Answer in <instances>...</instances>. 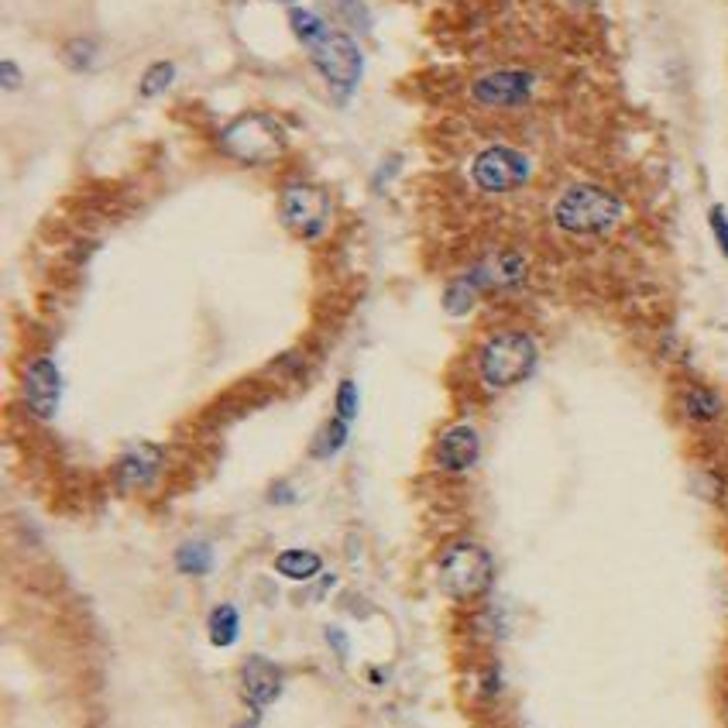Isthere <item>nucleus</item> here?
I'll return each mask as SVG.
<instances>
[{
  "mask_svg": "<svg viewBox=\"0 0 728 728\" xmlns=\"http://www.w3.org/2000/svg\"><path fill=\"white\" fill-rule=\"evenodd\" d=\"M623 217H626L623 200L612 189L594 183L570 186L553 203V224L574 234V238H602V234L623 224Z\"/></svg>",
  "mask_w": 728,
  "mask_h": 728,
  "instance_id": "nucleus-1",
  "label": "nucleus"
},
{
  "mask_svg": "<svg viewBox=\"0 0 728 728\" xmlns=\"http://www.w3.org/2000/svg\"><path fill=\"white\" fill-rule=\"evenodd\" d=\"M540 364L537 337L526 330L491 334L478 351V375L491 392H505L523 385Z\"/></svg>",
  "mask_w": 728,
  "mask_h": 728,
  "instance_id": "nucleus-2",
  "label": "nucleus"
},
{
  "mask_svg": "<svg viewBox=\"0 0 728 728\" xmlns=\"http://www.w3.org/2000/svg\"><path fill=\"white\" fill-rule=\"evenodd\" d=\"M437 577L443 594H451L454 602H470V598H481L495 581V561L481 543L457 540L440 553Z\"/></svg>",
  "mask_w": 728,
  "mask_h": 728,
  "instance_id": "nucleus-3",
  "label": "nucleus"
},
{
  "mask_svg": "<svg viewBox=\"0 0 728 728\" xmlns=\"http://www.w3.org/2000/svg\"><path fill=\"white\" fill-rule=\"evenodd\" d=\"M221 148L244 165H268L286 152V127L272 114H241L221 131Z\"/></svg>",
  "mask_w": 728,
  "mask_h": 728,
  "instance_id": "nucleus-4",
  "label": "nucleus"
},
{
  "mask_svg": "<svg viewBox=\"0 0 728 728\" xmlns=\"http://www.w3.org/2000/svg\"><path fill=\"white\" fill-rule=\"evenodd\" d=\"M313 66L319 70V76H324L330 87L337 93H351L361 76H364V55L357 49V41L344 32H334L330 25L319 32L310 46H306Z\"/></svg>",
  "mask_w": 728,
  "mask_h": 728,
  "instance_id": "nucleus-5",
  "label": "nucleus"
},
{
  "mask_svg": "<svg viewBox=\"0 0 728 728\" xmlns=\"http://www.w3.org/2000/svg\"><path fill=\"white\" fill-rule=\"evenodd\" d=\"M278 210H283L286 227L303 241L324 238V230L334 217V200L327 189L313 183H289L278 197Z\"/></svg>",
  "mask_w": 728,
  "mask_h": 728,
  "instance_id": "nucleus-6",
  "label": "nucleus"
},
{
  "mask_svg": "<svg viewBox=\"0 0 728 728\" xmlns=\"http://www.w3.org/2000/svg\"><path fill=\"white\" fill-rule=\"evenodd\" d=\"M529 176H532L529 159L519 152V148H509V145L485 148V152L475 159V165H470V179H475V186L481 192H488V197L519 189L529 183Z\"/></svg>",
  "mask_w": 728,
  "mask_h": 728,
  "instance_id": "nucleus-7",
  "label": "nucleus"
},
{
  "mask_svg": "<svg viewBox=\"0 0 728 728\" xmlns=\"http://www.w3.org/2000/svg\"><path fill=\"white\" fill-rule=\"evenodd\" d=\"M532 90H537V76L526 70H499L481 76L475 87H470V97L481 106H495V111H516V106L529 103Z\"/></svg>",
  "mask_w": 728,
  "mask_h": 728,
  "instance_id": "nucleus-8",
  "label": "nucleus"
},
{
  "mask_svg": "<svg viewBox=\"0 0 728 728\" xmlns=\"http://www.w3.org/2000/svg\"><path fill=\"white\" fill-rule=\"evenodd\" d=\"M21 396H25L28 413L38 419H52L62 402V375L52 357H35L25 368V381H21Z\"/></svg>",
  "mask_w": 728,
  "mask_h": 728,
  "instance_id": "nucleus-9",
  "label": "nucleus"
},
{
  "mask_svg": "<svg viewBox=\"0 0 728 728\" xmlns=\"http://www.w3.org/2000/svg\"><path fill=\"white\" fill-rule=\"evenodd\" d=\"M241 694L248 701V708L254 715H262L265 708L283 698V688H286V674L278 663H272L268 656H248L241 663Z\"/></svg>",
  "mask_w": 728,
  "mask_h": 728,
  "instance_id": "nucleus-10",
  "label": "nucleus"
},
{
  "mask_svg": "<svg viewBox=\"0 0 728 728\" xmlns=\"http://www.w3.org/2000/svg\"><path fill=\"white\" fill-rule=\"evenodd\" d=\"M467 275L475 278V286L481 292H512V289H519L526 283L529 268H526L523 254H516V251H495V254H488V259H481Z\"/></svg>",
  "mask_w": 728,
  "mask_h": 728,
  "instance_id": "nucleus-11",
  "label": "nucleus"
},
{
  "mask_svg": "<svg viewBox=\"0 0 728 728\" xmlns=\"http://www.w3.org/2000/svg\"><path fill=\"white\" fill-rule=\"evenodd\" d=\"M481 457V437L470 423H454L437 440V467L447 475H464Z\"/></svg>",
  "mask_w": 728,
  "mask_h": 728,
  "instance_id": "nucleus-12",
  "label": "nucleus"
},
{
  "mask_svg": "<svg viewBox=\"0 0 728 728\" xmlns=\"http://www.w3.org/2000/svg\"><path fill=\"white\" fill-rule=\"evenodd\" d=\"M162 467H165L162 447L159 443H138L127 454H121V461L114 467V478L124 491H141V488H152L159 481Z\"/></svg>",
  "mask_w": 728,
  "mask_h": 728,
  "instance_id": "nucleus-13",
  "label": "nucleus"
},
{
  "mask_svg": "<svg viewBox=\"0 0 728 728\" xmlns=\"http://www.w3.org/2000/svg\"><path fill=\"white\" fill-rule=\"evenodd\" d=\"M275 574L289 577V581H313V577L324 574V556L313 553V550H283L275 556Z\"/></svg>",
  "mask_w": 728,
  "mask_h": 728,
  "instance_id": "nucleus-14",
  "label": "nucleus"
},
{
  "mask_svg": "<svg viewBox=\"0 0 728 728\" xmlns=\"http://www.w3.org/2000/svg\"><path fill=\"white\" fill-rule=\"evenodd\" d=\"M206 639H210V647H217V650L234 647V642L241 639V612L230 602L213 608L210 618H206Z\"/></svg>",
  "mask_w": 728,
  "mask_h": 728,
  "instance_id": "nucleus-15",
  "label": "nucleus"
},
{
  "mask_svg": "<svg viewBox=\"0 0 728 728\" xmlns=\"http://www.w3.org/2000/svg\"><path fill=\"white\" fill-rule=\"evenodd\" d=\"M213 564H217V556H213V547L203 540H189L176 550V570L186 577H206Z\"/></svg>",
  "mask_w": 728,
  "mask_h": 728,
  "instance_id": "nucleus-16",
  "label": "nucleus"
},
{
  "mask_svg": "<svg viewBox=\"0 0 728 728\" xmlns=\"http://www.w3.org/2000/svg\"><path fill=\"white\" fill-rule=\"evenodd\" d=\"M683 413L694 423H715L721 416V396L704 389V385H694V389L683 392Z\"/></svg>",
  "mask_w": 728,
  "mask_h": 728,
  "instance_id": "nucleus-17",
  "label": "nucleus"
},
{
  "mask_svg": "<svg viewBox=\"0 0 728 728\" xmlns=\"http://www.w3.org/2000/svg\"><path fill=\"white\" fill-rule=\"evenodd\" d=\"M478 296H481V289L475 286V278L464 272L461 278H454V283L443 289V310L451 316H464V313L475 310Z\"/></svg>",
  "mask_w": 728,
  "mask_h": 728,
  "instance_id": "nucleus-18",
  "label": "nucleus"
},
{
  "mask_svg": "<svg viewBox=\"0 0 728 728\" xmlns=\"http://www.w3.org/2000/svg\"><path fill=\"white\" fill-rule=\"evenodd\" d=\"M348 434H351V426H348V419H340V416H334L324 430L316 434V440H313V457H334V454H340L344 451V443H348Z\"/></svg>",
  "mask_w": 728,
  "mask_h": 728,
  "instance_id": "nucleus-19",
  "label": "nucleus"
},
{
  "mask_svg": "<svg viewBox=\"0 0 728 728\" xmlns=\"http://www.w3.org/2000/svg\"><path fill=\"white\" fill-rule=\"evenodd\" d=\"M97 52L100 49L93 38H70L66 46H62V62H66L73 73H87V70H93Z\"/></svg>",
  "mask_w": 728,
  "mask_h": 728,
  "instance_id": "nucleus-20",
  "label": "nucleus"
},
{
  "mask_svg": "<svg viewBox=\"0 0 728 728\" xmlns=\"http://www.w3.org/2000/svg\"><path fill=\"white\" fill-rule=\"evenodd\" d=\"M173 79H176V66L173 62H152V66L145 70V76H141V87H138V93L141 97H159V93H165L168 87H173Z\"/></svg>",
  "mask_w": 728,
  "mask_h": 728,
  "instance_id": "nucleus-21",
  "label": "nucleus"
},
{
  "mask_svg": "<svg viewBox=\"0 0 728 728\" xmlns=\"http://www.w3.org/2000/svg\"><path fill=\"white\" fill-rule=\"evenodd\" d=\"M330 4H334L337 21H344V25H351L357 32L372 28V14H368V8L361 4V0H330Z\"/></svg>",
  "mask_w": 728,
  "mask_h": 728,
  "instance_id": "nucleus-22",
  "label": "nucleus"
},
{
  "mask_svg": "<svg viewBox=\"0 0 728 728\" xmlns=\"http://www.w3.org/2000/svg\"><path fill=\"white\" fill-rule=\"evenodd\" d=\"M334 410H337V416L340 419H354L357 413H361V396H357V385L351 381V378H344L337 385V396H334Z\"/></svg>",
  "mask_w": 728,
  "mask_h": 728,
  "instance_id": "nucleus-23",
  "label": "nucleus"
},
{
  "mask_svg": "<svg viewBox=\"0 0 728 728\" xmlns=\"http://www.w3.org/2000/svg\"><path fill=\"white\" fill-rule=\"evenodd\" d=\"M708 224H712V234H715V241H718V251L728 259V213H725L721 203H715L708 210Z\"/></svg>",
  "mask_w": 728,
  "mask_h": 728,
  "instance_id": "nucleus-24",
  "label": "nucleus"
},
{
  "mask_svg": "<svg viewBox=\"0 0 728 728\" xmlns=\"http://www.w3.org/2000/svg\"><path fill=\"white\" fill-rule=\"evenodd\" d=\"M0 79H4V90H17L21 87V70L14 59H4V66H0Z\"/></svg>",
  "mask_w": 728,
  "mask_h": 728,
  "instance_id": "nucleus-25",
  "label": "nucleus"
},
{
  "mask_svg": "<svg viewBox=\"0 0 728 728\" xmlns=\"http://www.w3.org/2000/svg\"><path fill=\"white\" fill-rule=\"evenodd\" d=\"M268 502H278V505H292V502H296V491H292L289 485H275V488L268 491Z\"/></svg>",
  "mask_w": 728,
  "mask_h": 728,
  "instance_id": "nucleus-26",
  "label": "nucleus"
},
{
  "mask_svg": "<svg viewBox=\"0 0 728 728\" xmlns=\"http://www.w3.org/2000/svg\"><path fill=\"white\" fill-rule=\"evenodd\" d=\"M327 639H330V647L337 642V653H340V656L348 653V639H344V632H340V629H327Z\"/></svg>",
  "mask_w": 728,
  "mask_h": 728,
  "instance_id": "nucleus-27",
  "label": "nucleus"
},
{
  "mask_svg": "<svg viewBox=\"0 0 728 728\" xmlns=\"http://www.w3.org/2000/svg\"><path fill=\"white\" fill-rule=\"evenodd\" d=\"M238 728H259V715H251V718H248L244 725H238Z\"/></svg>",
  "mask_w": 728,
  "mask_h": 728,
  "instance_id": "nucleus-28",
  "label": "nucleus"
},
{
  "mask_svg": "<svg viewBox=\"0 0 728 728\" xmlns=\"http://www.w3.org/2000/svg\"><path fill=\"white\" fill-rule=\"evenodd\" d=\"M283 4H292V0H283Z\"/></svg>",
  "mask_w": 728,
  "mask_h": 728,
  "instance_id": "nucleus-29",
  "label": "nucleus"
}]
</instances>
